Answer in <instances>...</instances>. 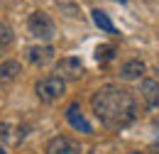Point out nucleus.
I'll list each match as a JSON object with an SVG mask.
<instances>
[{
	"label": "nucleus",
	"instance_id": "2eb2a0df",
	"mask_svg": "<svg viewBox=\"0 0 159 154\" xmlns=\"http://www.w3.org/2000/svg\"><path fill=\"white\" fill-rule=\"evenodd\" d=\"M0 154H10V152H7V149H5V147H0Z\"/></svg>",
	"mask_w": 159,
	"mask_h": 154
},
{
	"label": "nucleus",
	"instance_id": "423d86ee",
	"mask_svg": "<svg viewBox=\"0 0 159 154\" xmlns=\"http://www.w3.org/2000/svg\"><path fill=\"white\" fill-rule=\"evenodd\" d=\"M81 152H83L81 142H76V139H71L66 135L52 137L47 142V147H44V154H81Z\"/></svg>",
	"mask_w": 159,
	"mask_h": 154
},
{
	"label": "nucleus",
	"instance_id": "9b49d317",
	"mask_svg": "<svg viewBox=\"0 0 159 154\" xmlns=\"http://www.w3.org/2000/svg\"><path fill=\"white\" fill-rule=\"evenodd\" d=\"M91 15H93V22H96V27H100V29H103V32H108V34H115V25L110 22V17H108L103 10H93Z\"/></svg>",
	"mask_w": 159,
	"mask_h": 154
},
{
	"label": "nucleus",
	"instance_id": "4468645a",
	"mask_svg": "<svg viewBox=\"0 0 159 154\" xmlns=\"http://www.w3.org/2000/svg\"><path fill=\"white\" fill-rule=\"evenodd\" d=\"M10 137H12V125L10 122H0V147L5 142H10Z\"/></svg>",
	"mask_w": 159,
	"mask_h": 154
},
{
	"label": "nucleus",
	"instance_id": "1a4fd4ad",
	"mask_svg": "<svg viewBox=\"0 0 159 154\" xmlns=\"http://www.w3.org/2000/svg\"><path fill=\"white\" fill-rule=\"evenodd\" d=\"M144 71H147L144 61L130 59V61H125V64L120 66V78H122V81H139V78L144 76Z\"/></svg>",
	"mask_w": 159,
	"mask_h": 154
},
{
	"label": "nucleus",
	"instance_id": "6e6552de",
	"mask_svg": "<svg viewBox=\"0 0 159 154\" xmlns=\"http://www.w3.org/2000/svg\"><path fill=\"white\" fill-rule=\"evenodd\" d=\"M22 74V66L20 61H15V59H5V61H0V86H10V83H15Z\"/></svg>",
	"mask_w": 159,
	"mask_h": 154
},
{
	"label": "nucleus",
	"instance_id": "39448f33",
	"mask_svg": "<svg viewBox=\"0 0 159 154\" xmlns=\"http://www.w3.org/2000/svg\"><path fill=\"white\" fill-rule=\"evenodd\" d=\"M64 115H66V122H69L74 130H79V132H83V135H93V125L86 120L83 108H81L79 100L69 103V105H66V110H64Z\"/></svg>",
	"mask_w": 159,
	"mask_h": 154
},
{
	"label": "nucleus",
	"instance_id": "20e7f679",
	"mask_svg": "<svg viewBox=\"0 0 159 154\" xmlns=\"http://www.w3.org/2000/svg\"><path fill=\"white\" fill-rule=\"evenodd\" d=\"M83 61L76 57H64L61 61H57L54 66V76H59L61 81H79L83 76Z\"/></svg>",
	"mask_w": 159,
	"mask_h": 154
},
{
	"label": "nucleus",
	"instance_id": "dca6fc26",
	"mask_svg": "<svg viewBox=\"0 0 159 154\" xmlns=\"http://www.w3.org/2000/svg\"><path fill=\"white\" fill-rule=\"evenodd\" d=\"M152 154H159V149H157V152H152Z\"/></svg>",
	"mask_w": 159,
	"mask_h": 154
},
{
	"label": "nucleus",
	"instance_id": "f257e3e1",
	"mask_svg": "<svg viewBox=\"0 0 159 154\" xmlns=\"http://www.w3.org/2000/svg\"><path fill=\"white\" fill-rule=\"evenodd\" d=\"M91 108L93 115L100 120V125L108 130H122L137 120V100L132 91L115 83L98 88L91 98Z\"/></svg>",
	"mask_w": 159,
	"mask_h": 154
},
{
	"label": "nucleus",
	"instance_id": "ddd939ff",
	"mask_svg": "<svg viewBox=\"0 0 159 154\" xmlns=\"http://www.w3.org/2000/svg\"><path fill=\"white\" fill-rule=\"evenodd\" d=\"M115 57V47L113 44H103L96 49V59H98L100 64H105V61H110V59Z\"/></svg>",
	"mask_w": 159,
	"mask_h": 154
},
{
	"label": "nucleus",
	"instance_id": "f8f14e48",
	"mask_svg": "<svg viewBox=\"0 0 159 154\" xmlns=\"http://www.w3.org/2000/svg\"><path fill=\"white\" fill-rule=\"evenodd\" d=\"M12 39H15L12 27H10L7 22H0V47H10V44H12Z\"/></svg>",
	"mask_w": 159,
	"mask_h": 154
},
{
	"label": "nucleus",
	"instance_id": "9d476101",
	"mask_svg": "<svg viewBox=\"0 0 159 154\" xmlns=\"http://www.w3.org/2000/svg\"><path fill=\"white\" fill-rule=\"evenodd\" d=\"M52 59H54V49H52L49 44H37V47H32V49L27 52V61L34 64V66H44V64H49Z\"/></svg>",
	"mask_w": 159,
	"mask_h": 154
},
{
	"label": "nucleus",
	"instance_id": "0eeeda50",
	"mask_svg": "<svg viewBox=\"0 0 159 154\" xmlns=\"http://www.w3.org/2000/svg\"><path fill=\"white\" fill-rule=\"evenodd\" d=\"M139 96L147 108H159V83L154 78H144L139 83Z\"/></svg>",
	"mask_w": 159,
	"mask_h": 154
},
{
	"label": "nucleus",
	"instance_id": "7ed1b4c3",
	"mask_svg": "<svg viewBox=\"0 0 159 154\" xmlns=\"http://www.w3.org/2000/svg\"><path fill=\"white\" fill-rule=\"evenodd\" d=\"M27 27H30V34L37 39H52L54 34H57V27H54V20L49 17L47 12H42V10H37V12H32L30 15V20H27Z\"/></svg>",
	"mask_w": 159,
	"mask_h": 154
},
{
	"label": "nucleus",
	"instance_id": "f03ea898",
	"mask_svg": "<svg viewBox=\"0 0 159 154\" xmlns=\"http://www.w3.org/2000/svg\"><path fill=\"white\" fill-rule=\"evenodd\" d=\"M34 93L42 103H57L64 93H66V81H61L59 76H44L34 83Z\"/></svg>",
	"mask_w": 159,
	"mask_h": 154
},
{
	"label": "nucleus",
	"instance_id": "f3484780",
	"mask_svg": "<svg viewBox=\"0 0 159 154\" xmlns=\"http://www.w3.org/2000/svg\"><path fill=\"white\" fill-rule=\"evenodd\" d=\"M132 154H139V152H132Z\"/></svg>",
	"mask_w": 159,
	"mask_h": 154
}]
</instances>
